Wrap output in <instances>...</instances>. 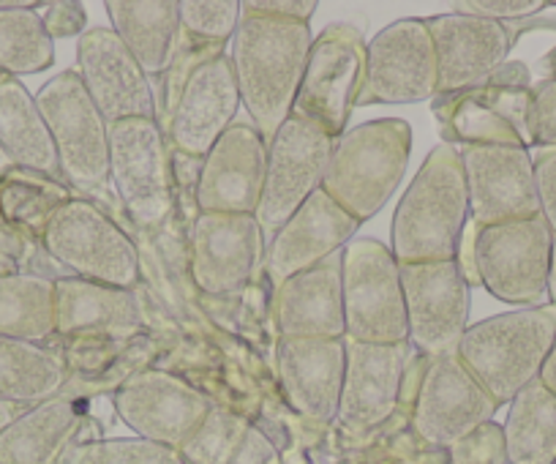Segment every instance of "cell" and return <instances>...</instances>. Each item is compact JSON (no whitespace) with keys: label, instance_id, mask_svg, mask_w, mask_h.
I'll return each mask as SVG.
<instances>
[{"label":"cell","instance_id":"cell-28","mask_svg":"<svg viewBox=\"0 0 556 464\" xmlns=\"http://www.w3.org/2000/svg\"><path fill=\"white\" fill-rule=\"evenodd\" d=\"M83 429L85 407L77 397L47 399L0 431V464H58L74 442L85 440Z\"/></svg>","mask_w":556,"mask_h":464},{"label":"cell","instance_id":"cell-20","mask_svg":"<svg viewBox=\"0 0 556 464\" xmlns=\"http://www.w3.org/2000/svg\"><path fill=\"white\" fill-rule=\"evenodd\" d=\"M240 90L229 55L200 63L186 79L173 106L164 135L169 146L189 159H205L218 137L235 124L240 110Z\"/></svg>","mask_w":556,"mask_h":464},{"label":"cell","instance_id":"cell-45","mask_svg":"<svg viewBox=\"0 0 556 464\" xmlns=\"http://www.w3.org/2000/svg\"><path fill=\"white\" fill-rule=\"evenodd\" d=\"M540 383H543V386L556 397V341L554 347H551V353L548 359H545L543 369H540Z\"/></svg>","mask_w":556,"mask_h":464},{"label":"cell","instance_id":"cell-35","mask_svg":"<svg viewBox=\"0 0 556 464\" xmlns=\"http://www.w3.org/2000/svg\"><path fill=\"white\" fill-rule=\"evenodd\" d=\"M0 336L3 339H55V279L34 271L0 276Z\"/></svg>","mask_w":556,"mask_h":464},{"label":"cell","instance_id":"cell-29","mask_svg":"<svg viewBox=\"0 0 556 464\" xmlns=\"http://www.w3.org/2000/svg\"><path fill=\"white\" fill-rule=\"evenodd\" d=\"M112 30L151 79L167 68L180 34L178 0H110Z\"/></svg>","mask_w":556,"mask_h":464},{"label":"cell","instance_id":"cell-38","mask_svg":"<svg viewBox=\"0 0 556 464\" xmlns=\"http://www.w3.org/2000/svg\"><path fill=\"white\" fill-rule=\"evenodd\" d=\"M178 7L180 30L207 45L227 47L240 25L238 0H178Z\"/></svg>","mask_w":556,"mask_h":464},{"label":"cell","instance_id":"cell-12","mask_svg":"<svg viewBox=\"0 0 556 464\" xmlns=\"http://www.w3.org/2000/svg\"><path fill=\"white\" fill-rule=\"evenodd\" d=\"M437 88L440 68L426 20H399L366 45V68L355 106L415 104L434 99Z\"/></svg>","mask_w":556,"mask_h":464},{"label":"cell","instance_id":"cell-48","mask_svg":"<svg viewBox=\"0 0 556 464\" xmlns=\"http://www.w3.org/2000/svg\"><path fill=\"white\" fill-rule=\"evenodd\" d=\"M545 72H548V77H556V47L545 58Z\"/></svg>","mask_w":556,"mask_h":464},{"label":"cell","instance_id":"cell-41","mask_svg":"<svg viewBox=\"0 0 556 464\" xmlns=\"http://www.w3.org/2000/svg\"><path fill=\"white\" fill-rule=\"evenodd\" d=\"M534 189H538L540 216L556 236V148H540L532 156Z\"/></svg>","mask_w":556,"mask_h":464},{"label":"cell","instance_id":"cell-34","mask_svg":"<svg viewBox=\"0 0 556 464\" xmlns=\"http://www.w3.org/2000/svg\"><path fill=\"white\" fill-rule=\"evenodd\" d=\"M502 446L510 464H556V397L540 380L510 402Z\"/></svg>","mask_w":556,"mask_h":464},{"label":"cell","instance_id":"cell-30","mask_svg":"<svg viewBox=\"0 0 556 464\" xmlns=\"http://www.w3.org/2000/svg\"><path fill=\"white\" fill-rule=\"evenodd\" d=\"M0 151L7 153L14 167L61 178L55 146L36 96H30L23 79L7 74L0 77Z\"/></svg>","mask_w":556,"mask_h":464},{"label":"cell","instance_id":"cell-36","mask_svg":"<svg viewBox=\"0 0 556 464\" xmlns=\"http://www.w3.org/2000/svg\"><path fill=\"white\" fill-rule=\"evenodd\" d=\"M41 3H12L0 9V77L39 74L55 63V41L39 17Z\"/></svg>","mask_w":556,"mask_h":464},{"label":"cell","instance_id":"cell-25","mask_svg":"<svg viewBox=\"0 0 556 464\" xmlns=\"http://www.w3.org/2000/svg\"><path fill=\"white\" fill-rule=\"evenodd\" d=\"M273 323L278 339H346L344 249L276 287Z\"/></svg>","mask_w":556,"mask_h":464},{"label":"cell","instance_id":"cell-37","mask_svg":"<svg viewBox=\"0 0 556 464\" xmlns=\"http://www.w3.org/2000/svg\"><path fill=\"white\" fill-rule=\"evenodd\" d=\"M58 464H186L180 451L142 437H90L74 442Z\"/></svg>","mask_w":556,"mask_h":464},{"label":"cell","instance_id":"cell-23","mask_svg":"<svg viewBox=\"0 0 556 464\" xmlns=\"http://www.w3.org/2000/svg\"><path fill=\"white\" fill-rule=\"evenodd\" d=\"M440 68L437 96H453L485 83L507 63L513 34L507 25L475 14H437L426 20Z\"/></svg>","mask_w":556,"mask_h":464},{"label":"cell","instance_id":"cell-18","mask_svg":"<svg viewBox=\"0 0 556 464\" xmlns=\"http://www.w3.org/2000/svg\"><path fill=\"white\" fill-rule=\"evenodd\" d=\"M469 224L478 229L540 216L529 148L462 146Z\"/></svg>","mask_w":556,"mask_h":464},{"label":"cell","instance_id":"cell-3","mask_svg":"<svg viewBox=\"0 0 556 464\" xmlns=\"http://www.w3.org/2000/svg\"><path fill=\"white\" fill-rule=\"evenodd\" d=\"M554 341L556 309L529 306L469 325L456 353L496 407H502L529 383L540 380Z\"/></svg>","mask_w":556,"mask_h":464},{"label":"cell","instance_id":"cell-22","mask_svg":"<svg viewBox=\"0 0 556 464\" xmlns=\"http://www.w3.org/2000/svg\"><path fill=\"white\" fill-rule=\"evenodd\" d=\"M344 388H341L336 418L352 431L374 429L399 407L412 355L417 350L409 341L363 344V341L344 339Z\"/></svg>","mask_w":556,"mask_h":464},{"label":"cell","instance_id":"cell-39","mask_svg":"<svg viewBox=\"0 0 556 464\" xmlns=\"http://www.w3.org/2000/svg\"><path fill=\"white\" fill-rule=\"evenodd\" d=\"M529 146L556 148V77L543 79L532 88L527 112Z\"/></svg>","mask_w":556,"mask_h":464},{"label":"cell","instance_id":"cell-13","mask_svg":"<svg viewBox=\"0 0 556 464\" xmlns=\"http://www.w3.org/2000/svg\"><path fill=\"white\" fill-rule=\"evenodd\" d=\"M366 68V39L355 25L333 23L314 36L295 110L339 140L355 106Z\"/></svg>","mask_w":556,"mask_h":464},{"label":"cell","instance_id":"cell-4","mask_svg":"<svg viewBox=\"0 0 556 464\" xmlns=\"http://www.w3.org/2000/svg\"><path fill=\"white\" fill-rule=\"evenodd\" d=\"M412 153V129L401 118H377L336 140L323 191L355 222L377 216L399 189Z\"/></svg>","mask_w":556,"mask_h":464},{"label":"cell","instance_id":"cell-44","mask_svg":"<svg viewBox=\"0 0 556 464\" xmlns=\"http://www.w3.org/2000/svg\"><path fill=\"white\" fill-rule=\"evenodd\" d=\"M36 249H41V243H34L12 233V229L0 227V276L23 274L25 263H28Z\"/></svg>","mask_w":556,"mask_h":464},{"label":"cell","instance_id":"cell-19","mask_svg":"<svg viewBox=\"0 0 556 464\" xmlns=\"http://www.w3.org/2000/svg\"><path fill=\"white\" fill-rule=\"evenodd\" d=\"M74 72L79 74L106 124L128 118H159L151 77L112 28H90L79 36Z\"/></svg>","mask_w":556,"mask_h":464},{"label":"cell","instance_id":"cell-26","mask_svg":"<svg viewBox=\"0 0 556 464\" xmlns=\"http://www.w3.org/2000/svg\"><path fill=\"white\" fill-rule=\"evenodd\" d=\"M344 339H278V383L298 415L328 424L339 415L344 388Z\"/></svg>","mask_w":556,"mask_h":464},{"label":"cell","instance_id":"cell-14","mask_svg":"<svg viewBox=\"0 0 556 464\" xmlns=\"http://www.w3.org/2000/svg\"><path fill=\"white\" fill-rule=\"evenodd\" d=\"M409 344L426 359L456 353L469 328V281L458 260L401 265Z\"/></svg>","mask_w":556,"mask_h":464},{"label":"cell","instance_id":"cell-5","mask_svg":"<svg viewBox=\"0 0 556 464\" xmlns=\"http://www.w3.org/2000/svg\"><path fill=\"white\" fill-rule=\"evenodd\" d=\"M58 153L63 184L83 200L110 189V124L74 68L52 77L36 96Z\"/></svg>","mask_w":556,"mask_h":464},{"label":"cell","instance_id":"cell-24","mask_svg":"<svg viewBox=\"0 0 556 464\" xmlns=\"http://www.w3.org/2000/svg\"><path fill=\"white\" fill-rule=\"evenodd\" d=\"M361 222L336 205L323 189L314 191L301 211L292 213L281 227L273 233L265 252V276L278 287L290 276L314 268L330 254L341 252L352 241Z\"/></svg>","mask_w":556,"mask_h":464},{"label":"cell","instance_id":"cell-9","mask_svg":"<svg viewBox=\"0 0 556 464\" xmlns=\"http://www.w3.org/2000/svg\"><path fill=\"white\" fill-rule=\"evenodd\" d=\"M110 186L137 227H159L173 211V153L159 121L110 124Z\"/></svg>","mask_w":556,"mask_h":464},{"label":"cell","instance_id":"cell-11","mask_svg":"<svg viewBox=\"0 0 556 464\" xmlns=\"http://www.w3.org/2000/svg\"><path fill=\"white\" fill-rule=\"evenodd\" d=\"M336 140L314 121L292 112L285 126L267 142V167L256 222L262 233H276L303 202L323 189L325 170Z\"/></svg>","mask_w":556,"mask_h":464},{"label":"cell","instance_id":"cell-31","mask_svg":"<svg viewBox=\"0 0 556 464\" xmlns=\"http://www.w3.org/2000/svg\"><path fill=\"white\" fill-rule=\"evenodd\" d=\"M180 456L186 464H281L278 448L265 431L216 404L180 448Z\"/></svg>","mask_w":556,"mask_h":464},{"label":"cell","instance_id":"cell-16","mask_svg":"<svg viewBox=\"0 0 556 464\" xmlns=\"http://www.w3.org/2000/svg\"><path fill=\"white\" fill-rule=\"evenodd\" d=\"M117 415L134 437L180 451L191 440L213 402L191 383L162 369L137 372L112 393Z\"/></svg>","mask_w":556,"mask_h":464},{"label":"cell","instance_id":"cell-7","mask_svg":"<svg viewBox=\"0 0 556 464\" xmlns=\"http://www.w3.org/2000/svg\"><path fill=\"white\" fill-rule=\"evenodd\" d=\"M41 249L68 276L134 290L139 281V252L121 224L90 200L72 197L55 211L41 236Z\"/></svg>","mask_w":556,"mask_h":464},{"label":"cell","instance_id":"cell-43","mask_svg":"<svg viewBox=\"0 0 556 464\" xmlns=\"http://www.w3.org/2000/svg\"><path fill=\"white\" fill-rule=\"evenodd\" d=\"M317 9V0H245L240 3V14L290 20V23H312Z\"/></svg>","mask_w":556,"mask_h":464},{"label":"cell","instance_id":"cell-47","mask_svg":"<svg viewBox=\"0 0 556 464\" xmlns=\"http://www.w3.org/2000/svg\"><path fill=\"white\" fill-rule=\"evenodd\" d=\"M548 301L556 309V236L551 243V271H548Z\"/></svg>","mask_w":556,"mask_h":464},{"label":"cell","instance_id":"cell-46","mask_svg":"<svg viewBox=\"0 0 556 464\" xmlns=\"http://www.w3.org/2000/svg\"><path fill=\"white\" fill-rule=\"evenodd\" d=\"M23 413H25V407H17V404L0 402V431L7 429V426L12 424V421H17Z\"/></svg>","mask_w":556,"mask_h":464},{"label":"cell","instance_id":"cell-27","mask_svg":"<svg viewBox=\"0 0 556 464\" xmlns=\"http://www.w3.org/2000/svg\"><path fill=\"white\" fill-rule=\"evenodd\" d=\"M139 328H142V306L134 290L99 285L79 276L55 279V336L128 339Z\"/></svg>","mask_w":556,"mask_h":464},{"label":"cell","instance_id":"cell-42","mask_svg":"<svg viewBox=\"0 0 556 464\" xmlns=\"http://www.w3.org/2000/svg\"><path fill=\"white\" fill-rule=\"evenodd\" d=\"M39 12L45 30L50 34L52 41L72 39V36L85 34L88 12H85L83 3H72V0H63V3H41Z\"/></svg>","mask_w":556,"mask_h":464},{"label":"cell","instance_id":"cell-49","mask_svg":"<svg viewBox=\"0 0 556 464\" xmlns=\"http://www.w3.org/2000/svg\"><path fill=\"white\" fill-rule=\"evenodd\" d=\"M12 167H14V164H12V162H9V156H7V153L0 151V175L7 173V170H12Z\"/></svg>","mask_w":556,"mask_h":464},{"label":"cell","instance_id":"cell-40","mask_svg":"<svg viewBox=\"0 0 556 464\" xmlns=\"http://www.w3.org/2000/svg\"><path fill=\"white\" fill-rule=\"evenodd\" d=\"M543 0H469V3H456L453 12L475 14V17H485L507 25L510 20L532 17V14L543 12Z\"/></svg>","mask_w":556,"mask_h":464},{"label":"cell","instance_id":"cell-32","mask_svg":"<svg viewBox=\"0 0 556 464\" xmlns=\"http://www.w3.org/2000/svg\"><path fill=\"white\" fill-rule=\"evenodd\" d=\"M66 361L50 347L0 336V402L17 407L55 399L66 391Z\"/></svg>","mask_w":556,"mask_h":464},{"label":"cell","instance_id":"cell-2","mask_svg":"<svg viewBox=\"0 0 556 464\" xmlns=\"http://www.w3.org/2000/svg\"><path fill=\"white\" fill-rule=\"evenodd\" d=\"M469 222L467 178L458 146L442 142L426 156L393 216L395 263L456 260Z\"/></svg>","mask_w":556,"mask_h":464},{"label":"cell","instance_id":"cell-17","mask_svg":"<svg viewBox=\"0 0 556 464\" xmlns=\"http://www.w3.org/2000/svg\"><path fill=\"white\" fill-rule=\"evenodd\" d=\"M496 402L462 364L458 353L429 359L417 388L412 426L431 446H453L491 424Z\"/></svg>","mask_w":556,"mask_h":464},{"label":"cell","instance_id":"cell-6","mask_svg":"<svg viewBox=\"0 0 556 464\" xmlns=\"http://www.w3.org/2000/svg\"><path fill=\"white\" fill-rule=\"evenodd\" d=\"M469 285H483L494 298L516 306H540L548 298L554 233L543 216L472 227L469 224Z\"/></svg>","mask_w":556,"mask_h":464},{"label":"cell","instance_id":"cell-8","mask_svg":"<svg viewBox=\"0 0 556 464\" xmlns=\"http://www.w3.org/2000/svg\"><path fill=\"white\" fill-rule=\"evenodd\" d=\"M532 77L523 63L507 61L485 83L453 96H434L431 106L451 146L527 148Z\"/></svg>","mask_w":556,"mask_h":464},{"label":"cell","instance_id":"cell-10","mask_svg":"<svg viewBox=\"0 0 556 464\" xmlns=\"http://www.w3.org/2000/svg\"><path fill=\"white\" fill-rule=\"evenodd\" d=\"M344 323L346 339L363 344L409 341L401 265L374 238H361L344 249Z\"/></svg>","mask_w":556,"mask_h":464},{"label":"cell","instance_id":"cell-21","mask_svg":"<svg viewBox=\"0 0 556 464\" xmlns=\"http://www.w3.org/2000/svg\"><path fill=\"white\" fill-rule=\"evenodd\" d=\"M267 142L251 124H232L200 162L194 202L200 213H251L262 200Z\"/></svg>","mask_w":556,"mask_h":464},{"label":"cell","instance_id":"cell-15","mask_svg":"<svg viewBox=\"0 0 556 464\" xmlns=\"http://www.w3.org/2000/svg\"><path fill=\"white\" fill-rule=\"evenodd\" d=\"M265 233L251 213H197L189 233L191 279L207 296H232L265 271Z\"/></svg>","mask_w":556,"mask_h":464},{"label":"cell","instance_id":"cell-1","mask_svg":"<svg viewBox=\"0 0 556 464\" xmlns=\"http://www.w3.org/2000/svg\"><path fill=\"white\" fill-rule=\"evenodd\" d=\"M314 34L308 23L240 14L232 36L235 79L251 126L270 142L295 110Z\"/></svg>","mask_w":556,"mask_h":464},{"label":"cell","instance_id":"cell-33","mask_svg":"<svg viewBox=\"0 0 556 464\" xmlns=\"http://www.w3.org/2000/svg\"><path fill=\"white\" fill-rule=\"evenodd\" d=\"M72 197L74 191L61 178L25 167L7 170L0 175V227L41 243L50 218Z\"/></svg>","mask_w":556,"mask_h":464}]
</instances>
